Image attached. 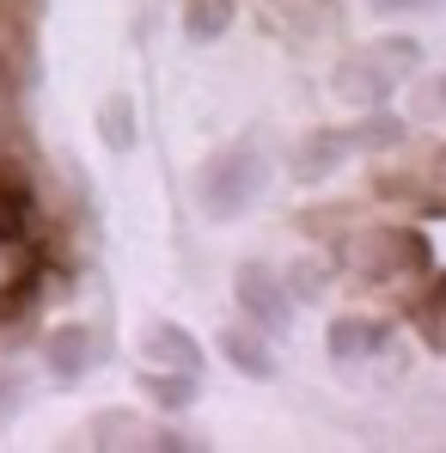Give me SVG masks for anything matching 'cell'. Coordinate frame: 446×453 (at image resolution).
<instances>
[{
  "label": "cell",
  "mask_w": 446,
  "mask_h": 453,
  "mask_svg": "<svg viewBox=\"0 0 446 453\" xmlns=\"http://www.w3.org/2000/svg\"><path fill=\"white\" fill-rule=\"evenodd\" d=\"M49 270V239H43V215L31 203V190L12 178H0V319L25 312L43 288Z\"/></svg>",
  "instance_id": "6da1fadb"
},
{
  "label": "cell",
  "mask_w": 446,
  "mask_h": 453,
  "mask_svg": "<svg viewBox=\"0 0 446 453\" xmlns=\"http://www.w3.org/2000/svg\"><path fill=\"white\" fill-rule=\"evenodd\" d=\"M422 68V43L416 37H373L361 50H349L330 74V92L355 111H373V104H391L404 92V80Z\"/></svg>",
  "instance_id": "7a4b0ae2"
},
{
  "label": "cell",
  "mask_w": 446,
  "mask_h": 453,
  "mask_svg": "<svg viewBox=\"0 0 446 453\" xmlns=\"http://www.w3.org/2000/svg\"><path fill=\"white\" fill-rule=\"evenodd\" d=\"M269 190V153L257 142H226L221 153L202 159L196 172V203L208 221H238L257 209V196Z\"/></svg>",
  "instance_id": "3957f363"
},
{
  "label": "cell",
  "mask_w": 446,
  "mask_h": 453,
  "mask_svg": "<svg viewBox=\"0 0 446 453\" xmlns=\"http://www.w3.org/2000/svg\"><path fill=\"white\" fill-rule=\"evenodd\" d=\"M428 264V245L416 233H397V226H361L349 221V233L336 239V264L355 270V276H391L397 264Z\"/></svg>",
  "instance_id": "277c9868"
},
{
  "label": "cell",
  "mask_w": 446,
  "mask_h": 453,
  "mask_svg": "<svg viewBox=\"0 0 446 453\" xmlns=\"http://www.w3.org/2000/svg\"><path fill=\"white\" fill-rule=\"evenodd\" d=\"M232 301L257 331H288L294 325V295L282 288V276H269L263 264H238L232 276Z\"/></svg>",
  "instance_id": "5b68a950"
},
{
  "label": "cell",
  "mask_w": 446,
  "mask_h": 453,
  "mask_svg": "<svg viewBox=\"0 0 446 453\" xmlns=\"http://www.w3.org/2000/svg\"><path fill=\"white\" fill-rule=\"evenodd\" d=\"M379 196H404L428 215H446V148L422 153L410 172H379Z\"/></svg>",
  "instance_id": "8992f818"
},
{
  "label": "cell",
  "mask_w": 446,
  "mask_h": 453,
  "mask_svg": "<svg viewBox=\"0 0 446 453\" xmlns=\"http://www.w3.org/2000/svg\"><path fill=\"white\" fill-rule=\"evenodd\" d=\"M141 356H147L153 368H178V374H196V380L208 368V349H202L178 319H153L147 331H141Z\"/></svg>",
  "instance_id": "52a82bcc"
},
{
  "label": "cell",
  "mask_w": 446,
  "mask_h": 453,
  "mask_svg": "<svg viewBox=\"0 0 446 453\" xmlns=\"http://www.w3.org/2000/svg\"><path fill=\"white\" fill-rule=\"evenodd\" d=\"M43 362H49V374L62 380V386L86 380L92 362H98V331H92V325H56V331L43 337Z\"/></svg>",
  "instance_id": "ba28073f"
},
{
  "label": "cell",
  "mask_w": 446,
  "mask_h": 453,
  "mask_svg": "<svg viewBox=\"0 0 446 453\" xmlns=\"http://www.w3.org/2000/svg\"><path fill=\"white\" fill-rule=\"evenodd\" d=\"M385 343H391V325H385V319H355V312H349V319H336V325H330V337H324V349H330V362H336V368H361V362L379 356Z\"/></svg>",
  "instance_id": "9c48e42d"
},
{
  "label": "cell",
  "mask_w": 446,
  "mask_h": 453,
  "mask_svg": "<svg viewBox=\"0 0 446 453\" xmlns=\"http://www.w3.org/2000/svg\"><path fill=\"white\" fill-rule=\"evenodd\" d=\"M349 159V142H343V129H306V142L294 148V178H330L336 165Z\"/></svg>",
  "instance_id": "30bf717a"
},
{
  "label": "cell",
  "mask_w": 446,
  "mask_h": 453,
  "mask_svg": "<svg viewBox=\"0 0 446 453\" xmlns=\"http://www.w3.org/2000/svg\"><path fill=\"white\" fill-rule=\"evenodd\" d=\"M221 349H226V362H232L238 374H251V380H276V374H282L276 349H269L263 337H251L245 325H232V331H221Z\"/></svg>",
  "instance_id": "8fae6325"
},
{
  "label": "cell",
  "mask_w": 446,
  "mask_h": 453,
  "mask_svg": "<svg viewBox=\"0 0 446 453\" xmlns=\"http://www.w3.org/2000/svg\"><path fill=\"white\" fill-rule=\"evenodd\" d=\"M232 19H238V0H184V37H190V43L226 37Z\"/></svg>",
  "instance_id": "7c38bea8"
},
{
  "label": "cell",
  "mask_w": 446,
  "mask_h": 453,
  "mask_svg": "<svg viewBox=\"0 0 446 453\" xmlns=\"http://www.w3.org/2000/svg\"><path fill=\"white\" fill-rule=\"evenodd\" d=\"M343 142H349V153L404 148V117H391V111H379V104H373V117H367V123H349V129H343Z\"/></svg>",
  "instance_id": "4fadbf2b"
},
{
  "label": "cell",
  "mask_w": 446,
  "mask_h": 453,
  "mask_svg": "<svg viewBox=\"0 0 446 453\" xmlns=\"http://www.w3.org/2000/svg\"><path fill=\"white\" fill-rule=\"evenodd\" d=\"M98 135H104L110 153L135 148V98H129V92H110V98L98 104Z\"/></svg>",
  "instance_id": "5bb4252c"
},
{
  "label": "cell",
  "mask_w": 446,
  "mask_h": 453,
  "mask_svg": "<svg viewBox=\"0 0 446 453\" xmlns=\"http://www.w3.org/2000/svg\"><path fill=\"white\" fill-rule=\"evenodd\" d=\"M141 392H147L159 411H190V404H196V374L159 368V374H141Z\"/></svg>",
  "instance_id": "9a60e30c"
},
{
  "label": "cell",
  "mask_w": 446,
  "mask_h": 453,
  "mask_svg": "<svg viewBox=\"0 0 446 453\" xmlns=\"http://www.w3.org/2000/svg\"><path fill=\"white\" fill-rule=\"evenodd\" d=\"M92 448H153V429H135L129 411H104L92 417Z\"/></svg>",
  "instance_id": "2e32d148"
},
{
  "label": "cell",
  "mask_w": 446,
  "mask_h": 453,
  "mask_svg": "<svg viewBox=\"0 0 446 453\" xmlns=\"http://www.w3.org/2000/svg\"><path fill=\"white\" fill-rule=\"evenodd\" d=\"M416 331H422V343H428L435 356H446V276L416 301Z\"/></svg>",
  "instance_id": "e0dca14e"
},
{
  "label": "cell",
  "mask_w": 446,
  "mask_h": 453,
  "mask_svg": "<svg viewBox=\"0 0 446 453\" xmlns=\"http://www.w3.org/2000/svg\"><path fill=\"white\" fill-rule=\"evenodd\" d=\"M288 276H294L288 295H299V301H318V295H324V270H318V264H294Z\"/></svg>",
  "instance_id": "ac0fdd59"
},
{
  "label": "cell",
  "mask_w": 446,
  "mask_h": 453,
  "mask_svg": "<svg viewBox=\"0 0 446 453\" xmlns=\"http://www.w3.org/2000/svg\"><path fill=\"white\" fill-rule=\"evenodd\" d=\"M428 6H441V0H373V12H379V19H397V12H428Z\"/></svg>",
  "instance_id": "d6986e66"
},
{
  "label": "cell",
  "mask_w": 446,
  "mask_h": 453,
  "mask_svg": "<svg viewBox=\"0 0 446 453\" xmlns=\"http://www.w3.org/2000/svg\"><path fill=\"white\" fill-rule=\"evenodd\" d=\"M428 111H435V117H446V80H435V86H428Z\"/></svg>",
  "instance_id": "ffe728a7"
},
{
  "label": "cell",
  "mask_w": 446,
  "mask_h": 453,
  "mask_svg": "<svg viewBox=\"0 0 446 453\" xmlns=\"http://www.w3.org/2000/svg\"><path fill=\"white\" fill-rule=\"evenodd\" d=\"M19 398H25V392H19V386H6V374H0V411H19Z\"/></svg>",
  "instance_id": "44dd1931"
},
{
  "label": "cell",
  "mask_w": 446,
  "mask_h": 453,
  "mask_svg": "<svg viewBox=\"0 0 446 453\" xmlns=\"http://www.w3.org/2000/svg\"><path fill=\"white\" fill-rule=\"evenodd\" d=\"M25 6H31V0H0V25H12V19H19Z\"/></svg>",
  "instance_id": "7402d4cb"
},
{
  "label": "cell",
  "mask_w": 446,
  "mask_h": 453,
  "mask_svg": "<svg viewBox=\"0 0 446 453\" xmlns=\"http://www.w3.org/2000/svg\"><path fill=\"white\" fill-rule=\"evenodd\" d=\"M0 86H6V68H0Z\"/></svg>",
  "instance_id": "603a6c76"
}]
</instances>
